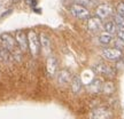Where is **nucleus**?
I'll return each mask as SVG.
<instances>
[{
    "label": "nucleus",
    "instance_id": "f8f14e48",
    "mask_svg": "<svg viewBox=\"0 0 124 119\" xmlns=\"http://www.w3.org/2000/svg\"><path fill=\"white\" fill-rule=\"evenodd\" d=\"M46 69H47L48 76L53 77V76L56 73V71H58V62H56V58L53 57V56H49V57L47 58Z\"/></svg>",
    "mask_w": 124,
    "mask_h": 119
},
{
    "label": "nucleus",
    "instance_id": "423d86ee",
    "mask_svg": "<svg viewBox=\"0 0 124 119\" xmlns=\"http://www.w3.org/2000/svg\"><path fill=\"white\" fill-rule=\"evenodd\" d=\"M15 40L17 42V46L21 52H27L29 49V45H28V35L27 33L22 30H18L15 35Z\"/></svg>",
    "mask_w": 124,
    "mask_h": 119
},
{
    "label": "nucleus",
    "instance_id": "4be33fe9",
    "mask_svg": "<svg viewBox=\"0 0 124 119\" xmlns=\"http://www.w3.org/2000/svg\"><path fill=\"white\" fill-rule=\"evenodd\" d=\"M117 38H120L121 40L124 41V28H118V30H117Z\"/></svg>",
    "mask_w": 124,
    "mask_h": 119
},
{
    "label": "nucleus",
    "instance_id": "5701e85b",
    "mask_svg": "<svg viewBox=\"0 0 124 119\" xmlns=\"http://www.w3.org/2000/svg\"><path fill=\"white\" fill-rule=\"evenodd\" d=\"M25 2H27L30 7H32V8L35 9V7L37 6V2H38V1H37V0H25Z\"/></svg>",
    "mask_w": 124,
    "mask_h": 119
},
{
    "label": "nucleus",
    "instance_id": "1a4fd4ad",
    "mask_svg": "<svg viewBox=\"0 0 124 119\" xmlns=\"http://www.w3.org/2000/svg\"><path fill=\"white\" fill-rule=\"evenodd\" d=\"M71 73L70 71L68 70H61L58 72V75H56V80H58V84L60 86H67L68 84H70L71 83Z\"/></svg>",
    "mask_w": 124,
    "mask_h": 119
},
{
    "label": "nucleus",
    "instance_id": "20e7f679",
    "mask_svg": "<svg viewBox=\"0 0 124 119\" xmlns=\"http://www.w3.org/2000/svg\"><path fill=\"white\" fill-rule=\"evenodd\" d=\"M70 13L74 17L78 18V20L90 18V10L86 7H83L80 5H72L70 7Z\"/></svg>",
    "mask_w": 124,
    "mask_h": 119
},
{
    "label": "nucleus",
    "instance_id": "4468645a",
    "mask_svg": "<svg viewBox=\"0 0 124 119\" xmlns=\"http://www.w3.org/2000/svg\"><path fill=\"white\" fill-rule=\"evenodd\" d=\"M71 91L77 94V93H79L82 91V87H83V85H82V80L78 76H75L72 79H71Z\"/></svg>",
    "mask_w": 124,
    "mask_h": 119
},
{
    "label": "nucleus",
    "instance_id": "aec40b11",
    "mask_svg": "<svg viewBox=\"0 0 124 119\" xmlns=\"http://www.w3.org/2000/svg\"><path fill=\"white\" fill-rule=\"evenodd\" d=\"M117 14L124 17V1H121L120 4L117 5Z\"/></svg>",
    "mask_w": 124,
    "mask_h": 119
},
{
    "label": "nucleus",
    "instance_id": "6e6552de",
    "mask_svg": "<svg viewBox=\"0 0 124 119\" xmlns=\"http://www.w3.org/2000/svg\"><path fill=\"white\" fill-rule=\"evenodd\" d=\"M95 14H97V17H99L100 20H105V18H108L113 14V8H111L110 5L108 4L99 5L95 9Z\"/></svg>",
    "mask_w": 124,
    "mask_h": 119
},
{
    "label": "nucleus",
    "instance_id": "dca6fc26",
    "mask_svg": "<svg viewBox=\"0 0 124 119\" xmlns=\"http://www.w3.org/2000/svg\"><path fill=\"white\" fill-rule=\"evenodd\" d=\"M111 41H113V35L108 33H101L99 37V42L103 46H108L109 44H111Z\"/></svg>",
    "mask_w": 124,
    "mask_h": 119
},
{
    "label": "nucleus",
    "instance_id": "39448f33",
    "mask_svg": "<svg viewBox=\"0 0 124 119\" xmlns=\"http://www.w3.org/2000/svg\"><path fill=\"white\" fill-rule=\"evenodd\" d=\"M93 70H94V72H97L98 75L107 77V78H113L115 76V70L111 66L105 64V63H97L93 66Z\"/></svg>",
    "mask_w": 124,
    "mask_h": 119
},
{
    "label": "nucleus",
    "instance_id": "9d476101",
    "mask_svg": "<svg viewBox=\"0 0 124 119\" xmlns=\"http://www.w3.org/2000/svg\"><path fill=\"white\" fill-rule=\"evenodd\" d=\"M87 29H89L90 32L92 33H95V32H99V31L102 29V22L101 20L97 16H93V17H90L87 20Z\"/></svg>",
    "mask_w": 124,
    "mask_h": 119
},
{
    "label": "nucleus",
    "instance_id": "f3484780",
    "mask_svg": "<svg viewBox=\"0 0 124 119\" xmlns=\"http://www.w3.org/2000/svg\"><path fill=\"white\" fill-rule=\"evenodd\" d=\"M74 2L76 5H80L83 7H93L97 5L98 0H74Z\"/></svg>",
    "mask_w": 124,
    "mask_h": 119
},
{
    "label": "nucleus",
    "instance_id": "0eeeda50",
    "mask_svg": "<svg viewBox=\"0 0 124 119\" xmlns=\"http://www.w3.org/2000/svg\"><path fill=\"white\" fill-rule=\"evenodd\" d=\"M111 111L107 108H97L90 113V119H111Z\"/></svg>",
    "mask_w": 124,
    "mask_h": 119
},
{
    "label": "nucleus",
    "instance_id": "2eb2a0df",
    "mask_svg": "<svg viewBox=\"0 0 124 119\" xmlns=\"http://www.w3.org/2000/svg\"><path fill=\"white\" fill-rule=\"evenodd\" d=\"M103 29L106 31V33H108V35H110L116 33V31H117V27H116V24L114 21H107V22L103 24Z\"/></svg>",
    "mask_w": 124,
    "mask_h": 119
},
{
    "label": "nucleus",
    "instance_id": "a211bd4d",
    "mask_svg": "<svg viewBox=\"0 0 124 119\" xmlns=\"http://www.w3.org/2000/svg\"><path fill=\"white\" fill-rule=\"evenodd\" d=\"M114 89H115V87H114V84L111 81H107L102 85V92L105 94H111L114 92Z\"/></svg>",
    "mask_w": 124,
    "mask_h": 119
},
{
    "label": "nucleus",
    "instance_id": "b1692460",
    "mask_svg": "<svg viewBox=\"0 0 124 119\" xmlns=\"http://www.w3.org/2000/svg\"><path fill=\"white\" fill-rule=\"evenodd\" d=\"M9 13H12V9H9V10H7V12H5L4 14H2V15H1V16H0V18H2V17H5V16H7V15H8Z\"/></svg>",
    "mask_w": 124,
    "mask_h": 119
},
{
    "label": "nucleus",
    "instance_id": "ddd939ff",
    "mask_svg": "<svg viewBox=\"0 0 124 119\" xmlns=\"http://www.w3.org/2000/svg\"><path fill=\"white\" fill-rule=\"evenodd\" d=\"M102 81L99 78H95V79H93L89 85H87V91L91 93H94V94H97L99 92H102Z\"/></svg>",
    "mask_w": 124,
    "mask_h": 119
},
{
    "label": "nucleus",
    "instance_id": "9b49d317",
    "mask_svg": "<svg viewBox=\"0 0 124 119\" xmlns=\"http://www.w3.org/2000/svg\"><path fill=\"white\" fill-rule=\"evenodd\" d=\"M39 42L44 54L48 55L51 53V40H49V37L45 32H41L39 35Z\"/></svg>",
    "mask_w": 124,
    "mask_h": 119
},
{
    "label": "nucleus",
    "instance_id": "393cba45",
    "mask_svg": "<svg viewBox=\"0 0 124 119\" xmlns=\"http://www.w3.org/2000/svg\"><path fill=\"white\" fill-rule=\"evenodd\" d=\"M18 1H20V0H13V2H14V4H15V2H18Z\"/></svg>",
    "mask_w": 124,
    "mask_h": 119
},
{
    "label": "nucleus",
    "instance_id": "412c9836",
    "mask_svg": "<svg viewBox=\"0 0 124 119\" xmlns=\"http://www.w3.org/2000/svg\"><path fill=\"white\" fill-rule=\"evenodd\" d=\"M114 45H115V48H117V49H121V50H122V48H124V41L121 40L120 38H117V39L114 41Z\"/></svg>",
    "mask_w": 124,
    "mask_h": 119
},
{
    "label": "nucleus",
    "instance_id": "6ab92c4d",
    "mask_svg": "<svg viewBox=\"0 0 124 119\" xmlns=\"http://www.w3.org/2000/svg\"><path fill=\"white\" fill-rule=\"evenodd\" d=\"M114 22H115L116 27H118V28H124V17L120 16L118 14H116L115 16H114Z\"/></svg>",
    "mask_w": 124,
    "mask_h": 119
},
{
    "label": "nucleus",
    "instance_id": "f03ea898",
    "mask_svg": "<svg viewBox=\"0 0 124 119\" xmlns=\"http://www.w3.org/2000/svg\"><path fill=\"white\" fill-rule=\"evenodd\" d=\"M28 35V45H29V50L32 56H37L39 54L40 49V42H39V37L33 30H30L27 33Z\"/></svg>",
    "mask_w": 124,
    "mask_h": 119
},
{
    "label": "nucleus",
    "instance_id": "7ed1b4c3",
    "mask_svg": "<svg viewBox=\"0 0 124 119\" xmlns=\"http://www.w3.org/2000/svg\"><path fill=\"white\" fill-rule=\"evenodd\" d=\"M101 55L103 58L106 60H109V61H118L122 56H123V53L121 49L117 48H110V47H106L101 50Z\"/></svg>",
    "mask_w": 124,
    "mask_h": 119
},
{
    "label": "nucleus",
    "instance_id": "f257e3e1",
    "mask_svg": "<svg viewBox=\"0 0 124 119\" xmlns=\"http://www.w3.org/2000/svg\"><path fill=\"white\" fill-rule=\"evenodd\" d=\"M0 40H1V44H2V47L5 49H7L10 55L13 56V60H17L20 61L21 60V50L18 48L17 42L10 33H2L0 35Z\"/></svg>",
    "mask_w": 124,
    "mask_h": 119
}]
</instances>
